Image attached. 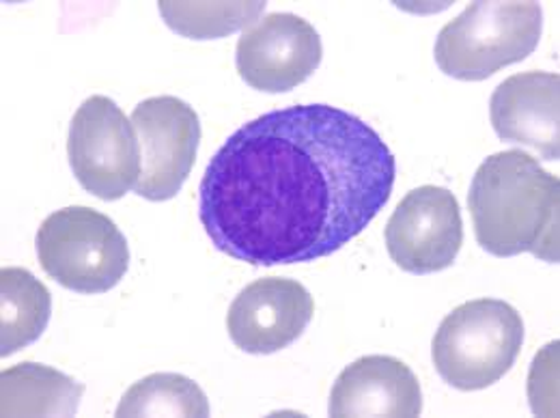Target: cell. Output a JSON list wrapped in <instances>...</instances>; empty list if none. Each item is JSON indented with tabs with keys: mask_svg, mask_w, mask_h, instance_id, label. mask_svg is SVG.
Instances as JSON below:
<instances>
[{
	"mask_svg": "<svg viewBox=\"0 0 560 418\" xmlns=\"http://www.w3.org/2000/svg\"><path fill=\"white\" fill-rule=\"evenodd\" d=\"M84 384L37 362L15 364L0 375L2 417H73Z\"/></svg>",
	"mask_w": 560,
	"mask_h": 418,
	"instance_id": "4fadbf2b",
	"label": "cell"
},
{
	"mask_svg": "<svg viewBox=\"0 0 560 418\" xmlns=\"http://www.w3.org/2000/svg\"><path fill=\"white\" fill-rule=\"evenodd\" d=\"M490 119L502 140L528 144L546 160L560 158V76L524 71L493 91Z\"/></svg>",
	"mask_w": 560,
	"mask_h": 418,
	"instance_id": "8fae6325",
	"label": "cell"
},
{
	"mask_svg": "<svg viewBox=\"0 0 560 418\" xmlns=\"http://www.w3.org/2000/svg\"><path fill=\"white\" fill-rule=\"evenodd\" d=\"M390 259L410 275H431L455 264L464 244L462 209L440 186H420L393 211L386 231Z\"/></svg>",
	"mask_w": 560,
	"mask_h": 418,
	"instance_id": "ba28073f",
	"label": "cell"
},
{
	"mask_svg": "<svg viewBox=\"0 0 560 418\" xmlns=\"http://www.w3.org/2000/svg\"><path fill=\"white\" fill-rule=\"evenodd\" d=\"M52 298L48 287L24 268L0 272V356L35 344L48 328Z\"/></svg>",
	"mask_w": 560,
	"mask_h": 418,
	"instance_id": "5bb4252c",
	"label": "cell"
},
{
	"mask_svg": "<svg viewBox=\"0 0 560 418\" xmlns=\"http://www.w3.org/2000/svg\"><path fill=\"white\" fill-rule=\"evenodd\" d=\"M322 37L295 13H268L237 42L240 78L257 91L284 93L308 80L322 63Z\"/></svg>",
	"mask_w": 560,
	"mask_h": 418,
	"instance_id": "9c48e42d",
	"label": "cell"
},
{
	"mask_svg": "<svg viewBox=\"0 0 560 418\" xmlns=\"http://www.w3.org/2000/svg\"><path fill=\"white\" fill-rule=\"evenodd\" d=\"M422 391L415 371L393 356H362L337 378L330 417H420Z\"/></svg>",
	"mask_w": 560,
	"mask_h": 418,
	"instance_id": "7c38bea8",
	"label": "cell"
},
{
	"mask_svg": "<svg viewBox=\"0 0 560 418\" xmlns=\"http://www.w3.org/2000/svg\"><path fill=\"white\" fill-rule=\"evenodd\" d=\"M68 155L80 186L102 201H117L137 188L139 135L124 111L106 95H91L75 111Z\"/></svg>",
	"mask_w": 560,
	"mask_h": 418,
	"instance_id": "8992f818",
	"label": "cell"
},
{
	"mask_svg": "<svg viewBox=\"0 0 560 418\" xmlns=\"http://www.w3.org/2000/svg\"><path fill=\"white\" fill-rule=\"evenodd\" d=\"M468 208L477 242L490 255L530 253L559 264L560 179L530 153L509 149L490 155L475 173Z\"/></svg>",
	"mask_w": 560,
	"mask_h": 418,
	"instance_id": "7a4b0ae2",
	"label": "cell"
},
{
	"mask_svg": "<svg viewBox=\"0 0 560 418\" xmlns=\"http://www.w3.org/2000/svg\"><path fill=\"white\" fill-rule=\"evenodd\" d=\"M524 346V320L504 300L479 298L448 313L431 344L440 378L457 391H483L502 380Z\"/></svg>",
	"mask_w": 560,
	"mask_h": 418,
	"instance_id": "3957f363",
	"label": "cell"
},
{
	"mask_svg": "<svg viewBox=\"0 0 560 418\" xmlns=\"http://www.w3.org/2000/svg\"><path fill=\"white\" fill-rule=\"evenodd\" d=\"M397 162L360 117L328 104L270 111L211 158L199 218L250 266L311 264L350 244L393 195Z\"/></svg>",
	"mask_w": 560,
	"mask_h": 418,
	"instance_id": "6da1fadb",
	"label": "cell"
},
{
	"mask_svg": "<svg viewBox=\"0 0 560 418\" xmlns=\"http://www.w3.org/2000/svg\"><path fill=\"white\" fill-rule=\"evenodd\" d=\"M539 2H472L435 39V63L457 80H486L524 61L539 46Z\"/></svg>",
	"mask_w": 560,
	"mask_h": 418,
	"instance_id": "277c9868",
	"label": "cell"
},
{
	"mask_svg": "<svg viewBox=\"0 0 560 418\" xmlns=\"http://www.w3.org/2000/svg\"><path fill=\"white\" fill-rule=\"evenodd\" d=\"M130 121L140 144V177L135 193L147 201L177 197L201 142L197 111L179 97L160 95L142 100Z\"/></svg>",
	"mask_w": 560,
	"mask_h": 418,
	"instance_id": "52a82bcc",
	"label": "cell"
},
{
	"mask_svg": "<svg viewBox=\"0 0 560 418\" xmlns=\"http://www.w3.org/2000/svg\"><path fill=\"white\" fill-rule=\"evenodd\" d=\"M117 417H210V402L186 375L151 373L128 388Z\"/></svg>",
	"mask_w": 560,
	"mask_h": 418,
	"instance_id": "9a60e30c",
	"label": "cell"
},
{
	"mask_svg": "<svg viewBox=\"0 0 560 418\" xmlns=\"http://www.w3.org/2000/svg\"><path fill=\"white\" fill-rule=\"evenodd\" d=\"M44 272L75 293H106L126 277L130 248L119 227L84 206L57 209L35 237Z\"/></svg>",
	"mask_w": 560,
	"mask_h": 418,
	"instance_id": "5b68a950",
	"label": "cell"
},
{
	"mask_svg": "<svg viewBox=\"0 0 560 418\" xmlns=\"http://www.w3.org/2000/svg\"><path fill=\"white\" fill-rule=\"evenodd\" d=\"M313 315L315 300L302 282L268 277L235 295L226 330L235 348L246 353H275L300 339Z\"/></svg>",
	"mask_w": 560,
	"mask_h": 418,
	"instance_id": "30bf717a",
	"label": "cell"
},
{
	"mask_svg": "<svg viewBox=\"0 0 560 418\" xmlns=\"http://www.w3.org/2000/svg\"><path fill=\"white\" fill-rule=\"evenodd\" d=\"M164 22L188 39H220L246 28L266 11V2H173L158 4Z\"/></svg>",
	"mask_w": 560,
	"mask_h": 418,
	"instance_id": "2e32d148",
	"label": "cell"
}]
</instances>
